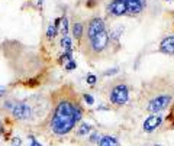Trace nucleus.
I'll use <instances>...</instances> for the list:
<instances>
[{
  "mask_svg": "<svg viewBox=\"0 0 174 146\" xmlns=\"http://www.w3.org/2000/svg\"><path fill=\"white\" fill-rule=\"evenodd\" d=\"M83 119V107L80 99L70 87H61L51 94V112L46 126L55 136H65Z\"/></svg>",
  "mask_w": 174,
  "mask_h": 146,
  "instance_id": "1",
  "label": "nucleus"
},
{
  "mask_svg": "<svg viewBox=\"0 0 174 146\" xmlns=\"http://www.w3.org/2000/svg\"><path fill=\"white\" fill-rule=\"evenodd\" d=\"M173 87L168 78H154L151 81L142 82V90L139 94V104L142 110L157 114L165 110L173 101Z\"/></svg>",
  "mask_w": 174,
  "mask_h": 146,
  "instance_id": "2",
  "label": "nucleus"
},
{
  "mask_svg": "<svg viewBox=\"0 0 174 146\" xmlns=\"http://www.w3.org/2000/svg\"><path fill=\"white\" fill-rule=\"evenodd\" d=\"M109 38L108 31H102L100 34L94 35L93 38H84V44H83V52L84 55L90 56L91 59H99L108 52L109 49Z\"/></svg>",
  "mask_w": 174,
  "mask_h": 146,
  "instance_id": "3",
  "label": "nucleus"
},
{
  "mask_svg": "<svg viewBox=\"0 0 174 146\" xmlns=\"http://www.w3.org/2000/svg\"><path fill=\"white\" fill-rule=\"evenodd\" d=\"M108 99L116 107L125 106L129 100V87H128V84L120 78L112 81L108 85Z\"/></svg>",
  "mask_w": 174,
  "mask_h": 146,
  "instance_id": "4",
  "label": "nucleus"
},
{
  "mask_svg": "<svg viewBox=\"0 0 174 146\" xmlns=\"http://www.w3.org/2000/svg\"><path fill=\"white\" fill-rule=\"evenodd\" d=\"M161 123H163V116H161L160 113L151 114V116H148V117L144 120L142 129H144L145 133H152V132H155V130L161 126Z\"/></svg>",
  "mask_w": 174,
  "mask_h": 146,
  "instance_id": "5",
  "label": "nucleus"
},
{
  "mask_svg": "<svg viewBox=\"0 0 174 146\" xmlns=\"http://www.w3.org/2000/svg\"><path fill=\"white\" fill-rule=\"evenodd\" d=\"M108 13L112 16H123L128 13L126 0H112L108 6Z\"/></svg>",
  "mask_w": 174,
  "mask_h": 146,
  "instance_id": "6",
  "label": "nucleus"
},
{
  "mask_svg": "<svg viewBox=\"0 0 174 146\" xmlns=\"http://www.w3.org/2000/svg\"><path fill=\"white\" fill-rule=\"evenodd\" d=\"M102 31H105V22L100 18H93L87 23V32L84 38H93L94 35L100 34Z\"/></svg>",
  "mask_w": 174,
  "mask_h": 146,
  "instance_id": "7",
  "label": "nucleus"
},
{
  "mask_svg": "<svg viewBox=\"0 0 174 146\" xmlns=\"http://www.w3.org/2000/svg\"><path fill=\"white\" fill-rule=\"evenodd\" d=\"M160 51L167 55H174V35L164 38L160 44Z\"/></svg>",
  "mask_w": 174,
  "mask_h": 146,
  "instance_id": "8",
  "label": "nucleus"
},
{
  "mask_svg": "<svg viewBox=\"0 0 174 146\" xmlns=\"http://www.w3.org/2000/svg\"><path fill=\"white\" fill-rule=\"evenodd\" d=\"M126 4H128V13H130V15L141 13L144 6H145V4H142L139 1H130V0H126Z\"/></svg>",
  "mask_w": 174,
  "mask_h": 146,
  "instance_id": "9",
  "label": "nucleus"
},
{
  "mask_svg": "<svg viewBox=\"0 0 174 146\" xmlns=\"http://www.w3.org/2000/svg\"><path fill=\"white\" fill-rule=\"evenodd\" d=\"M97 143L99 146H119V140L115 136H103Z\"/></svg>",
  "mask_w": 174,
  "mask_h": 146,
  "instance_id": "10",
  "label": "nucleus"
},
{
  "mask_svg": "<svg viewBox=\"0 0 174 146\" xmlns=\"http://www.w3.org/2000/svg\"><path fill=\"white\" fill-rule=\"evenodd\" d=\"M93 130V127H91V124L88 123H81L80 124V127L77 129V136H87L90 132Z\"/></svg>",
  "mask_w": 174,
  "mask_h": 146,
  "instance_id": "11",
  "label": "nucleus"
},
{
  "mask_svg": "<svg viewBox=\"0 0 174 146\" xmlns=\"http://www.w3.org/2000/svg\"><path fill=\"white\" fill-rule=\"evenodd\" d=\"M73 35L76 36L77 39H81L83 38V23L76 22L73 25Z\"/></svg>",
  "mask_w": 174,
  "mask_h": 146,
  "instance_id": "12",
  "label": "nucleus"
},
{
  "mask_svg": "<svg viewBox=\"0 0 174 146\" xmlns=\"http://www.w3.org/2000/svg\"><path fill=\"white\" fill-rule=\"evenodd\" d=\"M61 46L64 48V51H73V41H71V38L70 36H63Z\"/></svg>",
  "mask_w": 174,
  "mask_h": 146,
  "instance_id": "13",
  "label": "nucleus"
},
{
  "mask_svg": "<svg viewBox=\"0 0 174 146\" xmlns=\"http://www.w3.org/2000/svg\"><path fill=\"white\" fill-rule=\"evenodd\" d=\"M57 32H58V31H57V28L52 26V25H49V26H48V31H46V38H48V39L55 38V36H57Z\"/></svg>",
  "mask_w": 174,
  "mask_h": 146,
  "instance_id": "14",
  "label": "nucleus"
},
{
  "mask_svg": "<svg viewBox=\"0 0 174 146\" xmlns=\"http://www.w3.org/2000/svg\"><path fill=\"white\" fill-rule=\"evenodd\" d=\"M61 25H63V29H61V35L63 36H68V20L63 18V20H61Z\"/></svg>",
  "mask_w": 174,
  "mask_h": 146,
  "instance_id": "15",
  "label": "nucleus"
},
{
  "mask_svg": "<svg viewBox=\"0 0 174 146\" xmlns=\"http://www.w3.org/2000/svg\"><path fill=\"white\" fill-rule=\"evenodd\" d=\"M73 59V51H64V54L61 55V59H60V62H63V61H71Z\"/></svg>",
  "mask_w": 174,
  "mask_h": 146,
  "instance_id": "16",
  "label": "nucleus"
},
{
  "mask_svg": "<svg viewBox=\"0 0 174 146\" xmlns=\"http://www.w3.org/2000/svg\"><path fill=\"white\" fill-rule=\"evenodd\" d=\"M64 68L67 69V71H73V69H76V68H77V62L71 59V61H68V62L65 64V67H64Z\"/></svg>",
  "mask_w": 174,
  "mask_h": 146,
  "instance_id": "17",
  "label": "nucleus"
},
{
  "mask_svg": "<svg viewBox=\"0 0 174 146\" xmlns=\"http://www.w3.org/2000/svg\"><path fill=\"white\" fill-rule=\"evenodd\" d=\"M83 99H84V101H86V103L88 104V106L94 104V99H93V96H91V94H88V93L83 94Z\"/></svg>",
  "mask_w": 174,
  "mask_h": 146,
  "instance_id": "18",
  "label": "nucleus"
},
{
  "mask_svg": "<svg viewBox=\"0 0 174 146\" xmlns=\"http://www.w3.org/2000/svg\"><path fill=\"white\" fill-rule=\"evenodd\" d=\"M86 81H87V84L94 85V84H96V81H97V77H96L94 74H88V75H87V78H86Z\"/></svg>",
  "mask_w": 174,
  "mask_h": 146,
  "instance_id": "19",
  "label": "nucleus"
},
{
  "mask_svg": "<svg viewBox=\"0 0 174 146\" xmlns=\"http://www.w3.org/2000/svg\"><path fill=\"white\" fill-rule=\"evenodd\" d=\"M99 140H100V136H99L97 132H93V133L90 135V137H88V142H90V143H96Z\"/></svg>",
  "mask_w": 174,
  "mask_h": 146,
  "instance_id": "20",
  "label": "nucleus"
},
{
  "mask_svg": "<svg viewBox=\"0 0 174 146\" xmlns=\"http://www.w3.org/2000/svg\"><path fill=\"white\" fill-rule=\"evenodd\" d=\"M118 72H119V68L115 67V68H112V69L105 71V72H103V75H105V77H109V75H113V74H118Z\"/></svg>",
  "mask_w": 174,
  "mask_h": 146,
  "instance_id": "21",
  "label": "nucleus"
},
{
  "mask_svg": "<svg viewBox=\"0 0 174 146\" xmlns=\"http://www.w3.org/2000/svg\"><path fill=\"white\" fill-rule=\"evenodd\" d=\"M29 146H42V145H41V143H39V142H38V140H36L33 136H31V145H29Z\"/></svg>",
  "mask_w": 174,
  "mask_h": 146,
  "instance_id": "22",
  "label": "nucleus"
},
{
  "mask_svg": "<svg viewBox=\"0 0 174 146\" xmlns=\"http://www.w3.org/2000/svg\"><path fill=\"white\" fill-rule=\"evenodd\" d=\"M7 94V90H6V87H1L0 85V99L3 97V96H6Z\"/></svg>",
  "mask_w": 174,
  "mask_h": 146,
  "instance_id": "23",
  "label": "nucleus"
},
{
  "mask_svg": "<svg viewBox=\"0 0 174 146\" xmlns=\"http://www.w3.org/2000/svg\"><path fill=\"white\" fill-rule=\"evenodd\" d=\"M22 143V139L19 137H13V146H19Z\"/></svg>",
  "mask_w": 174,
  "mask_h": 146,
  "instance_id": "24",
  "label": "nucleus"
},
{
  "mask_svg": "<svg viewBox=\"0 0 174 146\" xmlns=\"http://www.w3.org/2000/svg\"><path fill=\"white\" fill-rule=\"evenodd\" d=\"M61 20H63L61 18H58V19H55V23H54V26H55V28H58V26L61 25Z\"/></svg>",
  "mask_w": 174,
  "mask_h": 146,
  "instance_id": "25",
  "label": "nucleus"
},
{
  "mask_svg": "<svg viewBox=\"0 0 174 146\" xmlns=\"http://www.w3.org/2000/svg\"><path fill=\"white\" fill-rule=\"evenodd\" d=\"M130 1H139V3H142V4H145V1H144V0H130Z\"/></svg>",
  "mask_w": 174,
  "mask_h": 146,
  "instance_id": "26",
  "label": "nucleus"
},
{
  "mask_svg": "<svg viewBox=\"0 0 174 146\" xmlns=\"http://www.w3.org/2000/svg\"><path fill=\"white\" fill-rule=\"evenodd\" d=\"M152 146H161V145H158V143H157V145H152Z\"/></svg>",
  "mask_w": 174,
  "mask_h": 146,
  "instance_id": "27",
  "label": "nucleus"
},
{
  "mask_svg": "<svg viewBox=\"0 0 174 146\" xmlns=\"http://www.w3.org/2000/svg\"><path fill=\"white\" fill-rule=\"evenodd\" d=\"M165 1H168V0H165Z\"/></svg>",
  "mask_w": 174,
  "mask_h": 146,
  "instance_id": "28",
  "label": "nucleus"
}]
</instances>
